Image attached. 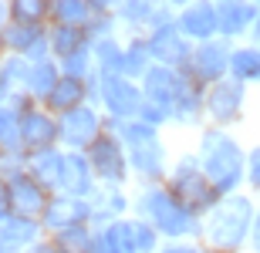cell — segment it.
I'll return each mask as SVG.
<instances>
[{
    "label": "cell",
    "mask_w": 260,
    "mask_h": 253,
    "mask_svg": "<svg viewBox=\"0 0 260 253\" xmlns=\"http://www.w3.org/2000/svg\"><path fill=\"white\" fill-rule=\"evenodd\" d=\"M44 220L41 223L48 226V230H64V226H71V223H81L85 220V206L81 203H71V199H48V206H44Z\"/></svg>",
    "instance_id": "obj_10"
},
{
    "label": "cell",
    "mask_w": 260,
    "mask_h": 253,
    "mask_svg": "<svg viewBox=\"0 0 260 253\" xmlns=\"http://www.w3.org/2000/svg\"><path fill=\"white\" fill-rule=\"evenodd\" d=\"M20 135H24V152H38V149H51L61 138L58 122L44 112V108H30L20 115Z\"/></svg>",
    "instance_id": "obj_2"
},
{
    "label": "cell",
    "mask_w": 260,
    "mask_h": 253,
    "mask_svg": "<svg viewBox=\"0 0 260 253\" xmlns=\"http://www.w3.org/2000/svg\"><path fill=\"white\" fill-rule=\"evenodd\" d=\"M98 58H102V68L112 75V71H118L122 64H125V54H118V48L112 44V41H105V44H98Z\"/></svg>",
    "instance_id": "obj_21"
},
{
    "label": "cell",
    "mask_w": 260,
    "mask_h": 253,
    "mask_svg": "<svg viewBox=\"0 0 260 253\" xmlns=\"http://www.w3.org/2000/svg\"><path fill=\"white\" fill-rule=\"evenodd\" d=\"M38 38H44V27H41V24L10 20L7 27H4V34H0V48L7 51V54H24Z\"/></svg>",
    "instance_id": "obj_9"
},
{
    "label": "cell",
    "mask_w": 260,
    "mask_h": 253,
    "mask_svg": "<svg viewBox=\"0 0 260 253\" xmlns=\"http://www.w3.org/2000/svg\"><path fill=\"white\" fill-rule=\"evenodd\" d=\"M0 253H7V250H4V246H0Z\"/></svg>",
    "instance_id": "obj_31"
},
{
    "label": "cell",
    "mask_w": 260,
    "mask_h": 253,
    "mask_svg": "<svg viewBox=\"0 0 260 253\" xmlns=\"http://www.w3.org/2000/svg\"><path fill=\"white\" fill-rule=\"evenodd\" d=\"M102 101H105L108 112H115V115H132V112H139V108H142L139 91H135L128 81L115 78V75H108L105 85H102Z\"/></svg>",
    "instance_id": "obj_8"
},
{
    "label": "cell",
    "mask_w": 260,
    "mask_h": 253,
    "mask_svg": "<svg viewBox=\"0 0 260 253\" xmlns=\"http://www.w3.org/2000/svg\"><path fill=\"white\" fill-rule=\"evenodd\" d=\"M88 4H91V7H108L112 0H88Z\"/></svg>",
    "instance_id": "obj_26"
},
{
    "label": "cell",
    "mask_w": 260,
    "mask_h": 253,
    "mask_svg": "<svg viewBox=\"0 0 260 253\" xmlns=\"http://www.w3.org/2000/svg\"><path fill=\"white\" fill-rule=\"evenodd\" d=\"M61 142H68L71 149H81V146H91V138L102 135V122H98V115L91 112V108L78 105L71 108V112H61Z\"/></svg>",
    "instance_id": "obj_3"
},
{
    "label": "cell",
    "mask_w": 260,
    "mask_h": 253,
    "mask_svg": "<svg viewBox=\"0 0 260 253\" xmlns=\"http://www.w3.org/2000/svg\"><path fill=\"white\" fill-rule=\"evenodd\" d=\"M145 91H149L152 101L169 105V101H176V95L183 91V85H179V78L169 75L166 68H149V71H145Z\"/></svg>",
    "instance_id": "obj_11"
},
{
    "label": "cell",
    "mask_w": 260,
    "mask_h": 253,
    "mask_svg": "<svg viewBox=\"0 0 260 253\" xmlns=\"http://www.w3.org/2000/svg\"><path fill=\"white\" fill-rule=\"evenodd\" d=\"M38 236H41V220H34V216L7 213L0 220V246L7 253L30 250V246L38 243Z\"/></svg>",
    "instance_id": "obj_4"
},
{
    "label": "cell",
    "mask_w": 260,
    "mask_h": 253,
    "mask_svg": "<svg viewBox=\"0 0 260 253\" xmlns=\"http://www.w3.org/2000/svg\"><path fill=\"white\" fill-rule=\"evenodd\" d=\"M189 34H196V38H206L213 30V10L206 7V4H196V7H189L183 14V20H179Z\"/></svg>",
    "instance_id": "obj_16"
},
{
    "label": "cell",
    "mask_w": 260,
    "mask_h": 253,
    "mask_svg": "<svg viewBox=\"0 0 260 253\" xmlns=\"http://www.w3.org/2000/svg\"><path fill=\"white\" fill-rule=\"evenodd\" d=\"M0 81H4V54H0Z\"/></svg>",
    "instance_id": "obj_27"
},
{
    "label": "cell",
    "mask_w": 260,
    "mask_h": 253,
    "mask_svg": "<svg viewBox=\"0 0 260 253\" xmlns=\"http://www.w3.org/2000/svg\"><path fill=\"white\" fill-rule=\"evenodd\" d=\"M91 186V172H88V162L81 156H68L64 159V183H61V189H68V193H91L88 189Z\"/></svg>",
    "instance_id": "obj_14"
},
{
    "label": "cell",
    "mask_w": 260,
    "mask_h": 253,
    "mask_svg": "<svg viewBox=\"0 0 260 253\" xmlns=\"http://www.w3.org/2000/svg\"><path fill=\"white\" fill-rule=\"evenodd\" d=\"M0 112H4V101H0Z\"/></svg>",
    "instance_id": "obj_30"
},
{
    "label": "cell",
    "mask_w": 260,
    "mask_h": 253,
    "mask_svg": "<svg viewBox=\"0 0 260 253\" xmlns=\"http://www.w3.org/2000/svg\"><path fill=\"white\" fill-rule=\"evenodd\" d=\"M27 253H64V250L58 246V240H54V243H51V240H38V243L30 246Z\"/></svg>",
    "instance_id": "obj_22"
},
{
    "label": "cell",
    "mask_w": 260,
    "mask_h": 253,
    "mask_svg": "<svg viewBox=\"0 0 260 253\" xmlns=\"http://www.w3.org/2000/svg\"><path fill=\"white\" fill-rule=\"evenodd\" d=\"M64 159L68 156L54 152V146L38 149V152H27V172L51 193V189H58V186L64 183Z\"/></svg>",
    "instance_id": "obj_5"
},
{
    "label": "cell",
    "mask_w": 260,
    "mask_h": 253,
    "mask_svg": "<svg viewBox=\"0 0 260 253\" xmlns=\"http://www.w3.org/2000/svg\"><path fill=\"white\" fill-rule=\"evenodd\" d=\"M44 14H48V0H10V20L41 24Z\"/></svg>",
    "instance_id": "obj_17"
},
{
    "label": "cell",
    "mask_w": 260,
    "mask_h": 253,
    "mask_svg": "<svg viewBox=\"0 0 260 253\" xmlns=\"http://www.w3.org/2000/svg\"><path fill=\"white\" fill-rule=\"evenodd\" d=\"M58 24H81L88 20V0H54Z\"/></svg>",
    "instance_id": "obj_18"
},
{
    "label": "cell",
    "mask_w": 260,
    "mask_h": 253,
    "mask_svg": "<svg viewBox=\"0 0 260 253\" xmlns=\"http://www.w3.org/2000/svg\"><path fill=\"white\" fill-rule=\"evenodd\" d=\"M169 4H186V0H169Z\"/></svg>",
    "instance_id": "obj_29"
},
{
    "label": "cell",
    "mask_w": 260,
    "mask_h": 253,
    "mask_svg": "<svg viewBox=\"0 0 260 253\" xmlns=\"http://www.w3.org/2000/svg\"><path fill=\"white\" fill-rule=\"evenodd\" d=\"M10 213V203H7V179L0 175V220Z\"/></svg>",
    "instance_id": "obj_23"
},
{
    "label": "cell",
    "mask_w": 260,
    "mask_h": 253,
    "mask_svg": "<svg viewBox=\"0 0 260 253\" xmlns=\"http://www.w3.org/2000/svg\"><path fill=\"white\" fill-rule=\"evenodd\" d=\"M30 75V61L24 54H4V81L7 85H24Z\"/></svg>",
    "instance_id": "obj_19"
},
{
    "label": "cell",
    "mask_w": 260,
    "mask_h": 253,
    "mask_svg": "<svg viewBox=\"0 0 260 253\" xmlns=\"http://www.w3.org/2000/svg\"><path fill=\"white\" fill-rule=\"evenodd\" d=\"M88 159H91V166L98 169V175H105V179H122V175H125L122 152H118V146H115V138H112V135H95V138H91Z\"/></svg>",
    "instance_id": "obj_6"
},
{
    "label": "cell",
    "mask_w": 260,
    "mask_h": 253,
    "mask_svg": "<svg viewBox=\"0 0 260 253\" xmlns=\"http://www.w3.org/2000/svg\"><path fill=\"white\" fill-rule=\"evenodd\" d=\"M48 38H51V51H54V58H68V54H75V51L85 44V34L78 30V24H58Z\"/></svg>",
    "instance_id": "obj_13"
},
{
    "label": "cell",
    "mask_w": 260,
    "mask_h": 253,
    "mask_svg": "<svg viewBox=\"0 0 260 253\" xmlns=\"http://www.w3.org/2000/svg\"><path fill=\"white\" fill-rule=\"evenodd\" d=\"M54 240H58V246L64 253H91V246H95L91 243V233H88L81 223H71V226H64V230H58Z\"/></svg>",
    "instance_id": "obj_15"
},
{
    "label": "cell",
    "mask_w": 260,
    "mask_h": 253,
    "mask_svg": "<svg viewBox=\"0 0 260 253\" xmlns=\"http://www.w3.org/2000/svg\"><path fill=\"white\" fill-rule=\"evenodd\" d=\"M7 203H10V213L41 220L44 206H48V189L24 169V172H17V175L7 179Z\"/></svg>",
    "instance_id": "obj_1"
},
{
    "label": "cell",
    "mask_w": 260,
    "mask_h": 253,
    "mask_svg": "<svg viewBox=\"0 0 260 253\" xmlns=\"http://www.w3.org/2000/svg\"><path fill=\"white\" fill-rule=\"evenodd\" d=\"M58 81H61V71L54 68L51 61H38V64H30V75H27V81H24V88H27L38 101H44V98L54 91Z\"/></svg>",
    "instance_id": "obj_12"
},
{
    "label": "cell",
    "mask_w": 260,
    "mask_h": 253,
    "mask_svg": "<svg viewBox=\"0 0 260 253\" xmlns=\"http://www.w3.org/2000/svg\"><path fill=\"white\" fill-rule=\"evenodd\" d=\"M166 253H196V250H189V246H173V250H166Z\"/></svg>",
    "instance_id": "obj_25"
},
{
    "label": "cell",
    "mask_w": 260,
    "mask_h": 253,
    "mask_svg": "<svg viewBox=\"0 0 260 253\" xmlns=\"http://www.w3.org/2000/svg\"><path fill=\"white\" fill-rule=\"evenodd\" d=\"M149 51H152L149 44H135V48L125 54V64H122V71H128V75H142V71H149V58H145Z\"/></svg>",
    "instance_id": "obj_20"
},
{
    "label": "cell",
    "mask_w": 260,
    "mask_h": 253,
    "mask_svg": "<svg viewBox=\"0 0 260 253\" xmlns=\"http://www.w3.org/2000/svg\"><path fill=\"white\" fill-rule=\"evenodd\" d=\"M4 156H7V149H4V146H0V162H4Z\"/></svg>",
    "instance_id": "obj_28"
},
{
    "label": "cell",
    "mask_w": 260,
    "mask_h": 253,
    "mask_svg": "<svg viewBox=\"0 0 260 253\" xmlns=\"http://www.w3.org/2000/svg\"><path fill=\"white\" fill-rule=\"evenodd\" d=\"M7 24H10V0H0V34Z\"/></svg>",
    "instance_id": "obj_24"
},
{
    "label": "cell",
    "mask_w": 260,
    "mask_h": 253,
    "mask_svg": "<svg viewBox=\"0 0 260 253\" xmlns=\"http://www.w3.org/2000/svg\"><path fill=\"white\" fill-rule=\"evenodd\" d=\"M88 98V85L85 78H75V75H61V81L54 85V91H51L48 98H44V105L51 108V112H71V108L85 105Z\"/></svg>",
    "instance_id": "obj_7"
}]
</instances>
